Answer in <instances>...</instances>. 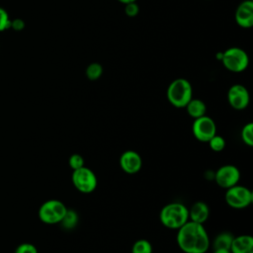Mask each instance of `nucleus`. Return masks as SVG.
Here are the masks:
<instances>
[{
    "mask_svg": "<svg viewBox=\"0 0 253 253\" xmlns=\"http://www.w3.org/2000/svg\"><path fill=\"white\" fill-rule=\"evenodd\" d=\"M209 216H210L209 206L203 201L195 202L189 209V220L191 221L204 224L208 220Z\"/></svg>",
    "mask_w": 253,
    "mask_h": 253,
    "instance_id": "nucleus-13",
    "label": "nucleus"
},
{
    "mask_svg": "<svg viewBox=\"0 0 253 253\" xmlns=\"http://www.w3.org/2000/svg\"><path fill=\"white\" fill-rule=\"evenodd\" d=\"M224 200L230 208L241 210L251 205L253 202V193L247 187L236 184L226 189Z\"/></svg>",
    "mask_w": 253,
    "mask_h": 253,
    "instance_id": "nucleus-6",
    "label": "nucleus"
},
{
    "mask_svg": "<svg viewBox=\"0 0 253 253\" xmlns=\"http://www.w3.org/2000/svg\"><path fill=\"white\" fill-rule=\"evenodd\" d=\"M239 169L231 164H225L220 166L213 174V179L218 187L222 189H228L236 184L240 180Z\"/></svg>",
    "mask_w": 253,
    "mask_h": 253,
    "instance_id": "nucleus-9",
    "label": "nucleus"
},
{
    "mask_svg": "<svg viewBox=\"0 0 253 253\" xmlns=\"http://www.w3.org/2000/svg\"><path fill=\"white\" fill-rule=\"evenodd\" d=\"M73 186L83 194L92 193L98 185L96 174L90 168L83 166L79 169L73 170L71 175Z\"/></svg>",
    "mask_w": 253,
    "mask_h": 253,
    "instance_id": "nucleus-7",
    "label": "nucleus"
},
{
    "mask_svg": "<svg viewBox=\"0 0 253 253\" xmlns=\"http://www.w3.org/2000/svg\"><path fill=\"white\" fill-rule=\"evenodd\" d=\"M67 211L63 202L55 199L47 200L39 209V218L46 224L59 223Z\"/></svg>",
    "mask_w": 253,
    "mask_h": 253,
    "instance_id": "nucleus-5",
    "label": "nucleus"
},
{
    "mask_svg": "<svg viewBox=\"0 0 253 253\" xmlns=\"http://www.w3.org/2000/svg\"><path fill=\"white\" fill-rule=\"evenodd\" d=\"M78 221H79L78 213L74 210L67 209L64 216L62 217V219H61V221L59 223L61 224V226L64 229L70 230V229H73L74 227H76Z\"/></svg>",
    "mask_w": 253,
    "mask_h": 253,
    "instance_id": "nucleus-17",
    "label": "nucleus"
},
{
    "mask_svg": "<svg viewBox=\"0 0 253 253\" xmlns=\"http://www.w3.org/2000/svg\"><path fill=\"white\" fill-rule=\"evenodd\" d=\"M120 166L126 174H135L142 167V158L134 150L124 151L119 159Z\"/></svg>",
    "mask_w": 253,
    "mask_h": 253,
    "instance_id": "nucleus-11",
    "label": "nucleus"
},
{
    "mask_svg": "<svg viewBox=\"0 0 253 253\" xmlns=\"http://www.w3.org/2000/svg\"><path fill=\"white\" fill-rule=\"evenodd\" d=\"M11 27V19L9 17L8 12L0 7V32H4Z\"/></svg>",
    "mask_w": 253,
    "mask_h": 253,
    "instance_id": "nucleus-23",
    "label": "nucleus"
},
{
    "mask_svg": "<svg viewBox=\"0 0 253 253\" xmlns=\"http://www.w3.org/2000/svg\"><path fill=\"white\" fill-rule=\"evenodd\" d=\"M103 70V66L99 62H92L86 67L85 74L89 80L95 81L102 76Z\"/></svg>",
    "mask_w": 253,
    "mask_h": 253,
    "instance_id": "nucleus-18",
    "label": "nucleus"
},
{
    "mask_svg": "<svg viewBox=\"0 0 253 253\" xmlns=\"http://www.w3.org/2000/svg\"><path fill=\"white\" fill-rule=\"evenodd\" d=\"M227 101L231 108L237 111L244 110L250 102V95L247 88L242 84H234L227 91Z\"/></svg>",
    "mask_w": 253,
    "mask_h": 253,
    "instance_id": "nucleus-10",
    "label": "nucleus"
},
{
    "mask_svg": "<svg viewBox=\"0 0 253 253\" xmlns=\"http://www.w3.org/2000/svg\"><path fill=\"white\" fill-rule=\"evenodd\" d=\"M240 136L242 141L249 147L253 146V124L248 123L246 124L240 132Z\"/></svg>",
    "mask_w": 253,
    "mask_h": 253,
    "instance_id": "nucleus-20",
    "label": "nucleus"
},
{
    "mask_svg": "<svg viewBox=\"0 0 253 253\" xmlns=\"http://www.w3.org/2000/svg\"><path fill=\"white\" fill-rule=\"evenodd\" d=\"M233 235L231 232L228 231H222L219 232L213 239L212 242V247L213 249H230L232 240H233Z\"/></svg>",
    "mask_w": 253,
    "mask_h": 253,
    "instance_id": "nucleus-16",
    "label": "nucleus"
},
{
    "mask_svg": "<svg viewBox=\"0 0 253 253\" xmlns=\"http://www.w3.org/2000/svg\"><path fill=\"white\" fill-rule=\"evenodd\" d=\"M118 1L123 3V4H127V3H130V2H135L136 0H118Z\"/></svg>",
    "mask_w": 253,
    "mask_h": 253,
    "instance_id": "nucleus-28",
    "label": "nucleus"
},
{
    "mask_svg": "<svg viewBox=\"0 0 253 253\" xmlns=\"http://www.w3.org/2000/svg\"><path fill=\"white\" fill-rule=\"evenodd\" d=\"M209 146L210 148L214 151V152H220L224 149L225 147V140L224 138L221 136V135H218V134H214L209 141Z\"/></svg>",
    "mask_w": 253,
    "mask_h": 253,
    "instance_id": "nucleus-21",
    "label": "nucleus"
},
{
    "mask_svg": "<svg viewBox=\"0 0 253 253\" xmlns=\"http://www.w3.org/2000/svg\"><path fill=\"white\" fill-rule=\"evenodd\" d=\"M186 111L190 117L194 120L200 117H203L207 113V105L201 99H194L192 98L189 103L186 105Z\"/></svg>",
    "mask_w": 253,
    "mask_h": 253,
    "instance_id": "nucleus-15",
    "label": "nucleus"
},
{
    "mask_svg": "<svg viewBox=\"0 0 253 253\" xmlns=\"http://www.w3.org/2000/svg\"><path fill=\"white\" fill-rule=\"evenodd\" d=\"M221 61L228 71L240 73L248 67L249 56L243 48L232 46L221 53Z\"/></svg>",
    "mask_w": 253,
    "mask_h": 253,
    "instance_id": "nucleus-4",
    "label": "nucleus"
},
{
    "mask_svg": "<svg viewBox=\"0 0 253 253\" xmlns=\"http://www.w3.org/2000/svg\"><path fill=\"white\" fill-rule=\"evenodd\" d=\"M15 253H38V249L34 244L25 242L17 246Z\"/></svg>",
    "mask_w": 253,
    "mask_h": 253,
    "instance_id": "nucleus-24",
    "label": "nucleus"
},
{
    "mask_svg": "<svg viewBox=\"0 0 253 253\" xmlns=\"http://www.w3.org/2000/svg\"><path fill=\"white\" fill-rule=\"evenodd\" d=\"M68 165L72 170L79 169L84 166V158L81 154L73 153L68 158Z\"/></svg>",
    "mask_w": 253,
    "mask_h": 253,
    "instance_id": "nucleus-22",
    "label": "nucleus"
},
{
    "mask_svg": "<svg viewBox=\"0 0 253 253\" xmlns=\"http://www.w3.org/2000/svg\"><path fill=\"white\" fill-rule=\"evenodd\" d=\"M234 19L236 24L244 29L253 26V1L244 0L236 8Z\"/></svg>",
    "mask_w": 253,
    "mask_h": 253,
    "instance_id": "nucleus-12",
    "label": "nucleus"
},
{
    "mask_svg": "<svg viewBox=\"0 0 253 253\" xmlns=\"http://www.w3.org/2000/svg\"><path fill=\"white\" fill-rule=\"evenodd\" d=\"M166 96L169 103L175 108H185L193 98V87L185 78L174 79L168 86Z\"/></svg>",
    "mask_w": 253,
    "mask_h": 253,
    "instance_id": "nucleus-3",
    "label": "nucleus"
},
{
    "mask_svg": "<svg viewBox=\"0 0 253 253\" xmlns=\"http://www.w3.org/2000/svg\"><path fill=\"white\" fill-rule=\"evenodd\" d=\"M230 253H253V237L249 234H241L234 236Z\"/></svg>",
    "mask_w": 253,
    "mask_h": 253,
    "instance_id": "nucleus-14",
    "label": "nucleus"
},
{
    "mask_svg": "<svg viewBox=\"0 0 253 253\" xmlns=\"http://www.w3.org/2000/svg\"><path fill=\"white\" fill-rule=\"evenodd\" d=\"M177 244L184 253H206L211 240L204 224L188 220L177 229Z\"/></svg>",
    "mask_w": 253,
    "mask_h": 253,
    "instance_id": "nucleus-1",
    "label": "nucleus"
},
{
    "mask_svg": "<svg viewBox=\"0 0 253 253\" xmlns=\"http://www.w3.org/2000/svg\"><path fill=\"white\" fill-rule=\"evenodd\" d=\"M152 245L147 239L136 240L131 247V253H152Z\"/></svg>",
    "mask_w": 253,
    "mask_h": 253,
    "instance_id": "nucleus-19",
    "label": "nucleus"
},
{
    "mask_svg": "<svg viewBox=\"0 0 253 253\" xmlns=\"http://www.w3.org/2000/svg\"><path fill=\"white\" fill-rule=\"evenodd\" d=\"M159 218L166 228L179 229L189 220V209L182 203L172 202L161 209Z\"/></svg>",
    "mask_w": 253,
    "mask_h": 253,
    "instance_id": "nucleus-2",
    "label": "nucleus"
},
{
    "mask_svg": "<svg viewBox=\"0 0 253 253\" xmlns=\"http://www.w3.org/2000/svg\"><path fill=\"white\" fill-rule=\"evenodd\" d=\"M10 28L13 29L16 32H21L25 28V22L20 18L13 19V20H11V27Z\"/></svg>",
    "mask_w": 253,
    "mask_h": 253,
    "instance_id": "nucleus-26",
    "label": "nucleus"
},
{
    "mask_svg": "<svg viewBox=\"0 0 253 253\" xmlns=\"http://www.w3.org/2000/svg\"><path fill=\"white\" fill-rule=\"evenodd\" d=\"M192 131L197 140L208 142L214 134H216V125L211 117L205 115L194 120Z\"/></svg>",
    "mask_w": 253,
    "mask_h": 253,
    "instance_id": "nucleus-8",
    "label": "nucleus"
},
{
    "mask_svg": "<svg viewBox=\"0 0 253 253\" xmlns=\"http://www.w3.org/2000/svg\"><path fill=\"white\" fill-rule=\"evenodd\" d=\"M212 253H230V250H227V249H213Z\"/></svg>",
    "mask_w": 253,
    "mask_h": 253,
    "instance_id": "nucleus-27",
    "label": "nucleus"
},
{
    "mask_svg": "<svg viewBox=\"0 0 253 253\" xmlns=\"http://www.w3.org/2000/svg\"><path fill=\"white\" fill-rule=\"evenodd\" d=\"M125 13L126 16L130 17V18H133L135 16L138 15L139 13V7L138 5L136 4V2H130V3H127V4H125Z\"/></svg>",
    "mask_w": 253,
    "mask_h": 253,
    "instance_id": "nucleus-25",
    "label": "nucleus"
}]
</instances>
